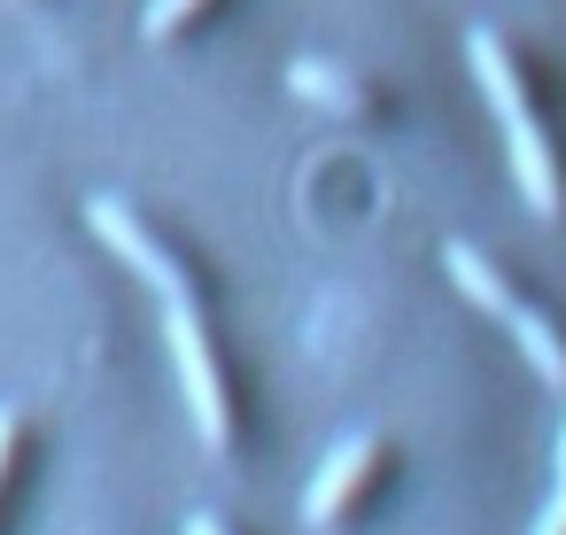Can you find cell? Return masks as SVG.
Returning a JSON list of instances; mask_svg holds the SVG:
<instances>
[{
	"label": "cell",
	"mask_w": 566,
	"mask_h": 535,
	"mask_svg": "<svg viewBox=\"0 0 566 535\" xmlns=\"http://www.w3.org/2000/svg\"><path fill=\"white\" fill-rule=\"evenodd\" d=\"M465 63H473V78H481V94H489V117H496V133H504V156H512L520 195L535 202V218H566V164H558V148H551V133H543V109H535V86H527L520 55L504 48V32L473 24V32H465Z\"/></svg>",
	"instance_id": "cell-1"
},
{
	"label": "cell",
	"mask_w": 566,
	"mask_h": 535,
	"mask_svg": "<svg viewBox=\"0 0 566 535\" xmlns=\"http://www.w3.org/2000/svg\"><path fill=\"white\" fill-rule=\"evenodd\" d=\"M164 334H171V365H179V388H187V411H195L202 450H210V458H233V450H241V388H233V365H226V349H218L210 311L171 303Z\"/></svg>",
	"instance_id": "cell-2"
},
{
	"label": "cell",
	"mask_w": 566,
	"mask_h": 535,
	"mask_svg": "<svg viewBox=\"0 0 566 535\" xmlns=\"http://www.w3.org/2000/svg\"><path fill=\"white\" fill-rule=\"evenodd\" d=\"M86 225L109 241V256H125V264L164 295V311H171V303L210 311V280H202V264H195L187 249H171V241H164V233L125 202V195H94V202H86Z\"/></svg>",
	"instance_id": "cell-3"
},
{
	"label": "cell",
	"mask_w": 566,
	"mask_h": 535,
	"mask_svg": "<svg viewBox=\"0 0 566 535\" xmlns=\"http://www.w3.org/2000/svg\"><path fill=\"white\" fill-rule=\"evenodd\" d=\"M388 465H396L388 434H357V442H342V450L311 473V489H303V520H311V527H342V520L388 481Z\"/></svg>",
	"instance_id": "cell-4"
},
{
	"label": "cell",
	"mask_w": 566,
	"mask_h": 535,
	"mask_svg": "<svg viewBox=\"0 0 566 535\" xmlns=\"http://www.w3.org/2000/svg\"><path fill=\"white\" fill-rule=\"evenodd\" d=\"M287 94H295V102H311V109H326V117H342V125H357V117H373V109H380V94H373L357 71L318 63V55L287 63Z\"/></svg>",
	"instance_id": "cell-5"
},
{
	"label": "cell",
	"mask_w": 566,
	"mask_h": 535,
	"mask_svg": "<svg viewBox=\"0 0 566 535\" xmlns=\"http://www.w3.org/2000/svg\"><path fill=\"white\" fill-rule=\"evenodd\" d=\"M442 272H450V287H458L465 303H481L496 326H504V318L527 303V295H520V287H512V280H504V272H496V264L473 249V241H450V249H442Z\"/></svg>",
	"instance_id": "cell-6"
},
{
	"label": "cell",
	"mask_w": 566,
	"mask_h": 535,
	"mask_svg": "<svg viewBox=\"0 0 566 535\" xmlns=\"http://www.w3.org/2000/svg\"><path fill=\"white\" fill-rule=\"evenodd\" d=\"M504 326H512V342L527 349V365H535V380L566 396V326H558L551 311H535V303H520V311H512Z\"/></svg>",
	"instance_id": "cell-7"
},
{
	"label": "cell",
	"mask_w": 566,
	"mask_h": 535,
	"mask_svg": "<svg viewBox=\"0 0 566 535\" xmlns=\"http://www.w3.org/2000/svg\"><path fill=\"white\" fill-rule=\"evenodd\" d=\"M210 9H218V0H148V17H140V32H148V40L164 48V40H179L187 24H202Z\"/></svg>",
	"instance_id": "cell-8"
},
{
	"label": "cell",
	"mask_w": 566,
	"mask_h": 535,
	"mask_svg": "<svg viewBox=\"0 0 566 535\" xmlns=\"http://www.w3.org/2000/svg\"><path fill=\"white\" fill-rule=\"evenodd\" d=\"M24 442H32V419L17 403H0V504L17 489V465H24Z\"/></svg>",
	"instance_id": "cell-9"
},
{
	"label": "cell",
	"mask_w": 566,
	"mask_h": 535,
	"mask_svg": "<svg viewBox=\"0 0 566 535\" xmlns=\"http://www.w3.org/2000/svg\"><path fill=\"white\" fill-rule=\"evenodd\" d=\"M535 535H566V481L551 489V504H543V520H535Z\"/></svg>",
	"instance_id": "cell-10"
},
{
	"label": "cell",
	"mask_w": 566,
	"mask_h": 535,
	"mask_svg": "<svg viewBox=\"0 0 566 535\" xmlns=\"http://www.w3.org/2000/svg\"><path fill=\"white\" fill-rule=\"evenodd\" d=\"M187 535H233V527H226L218 512H195V520H187Z\"/></svg>",
	"instance_id": "cell-11"
},
{
	"label": "cell",
	"mask_w": 566,
	"mask_h": 535,
	"mask_svg": "<svg viewBox=\"0 0 566 535\" xmlns=\"http://www.w3.org/2000/svg\"><path fill=\"white\" fill-rule=\"evenodd\" d=\"M558 481H566V427H558Z\"/></svg>",
	"instance_id": "cell-12"
}]
</instances>
